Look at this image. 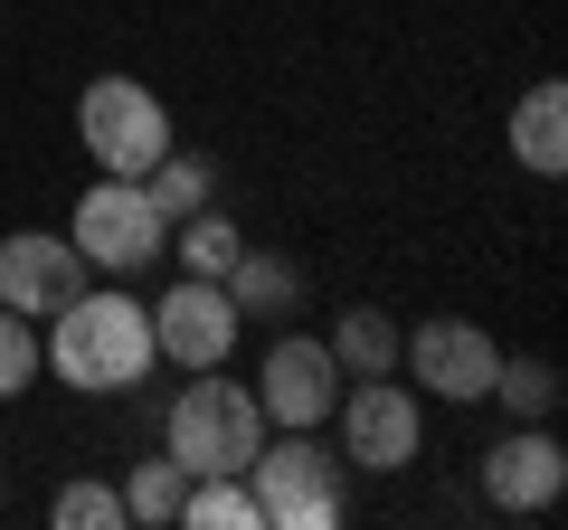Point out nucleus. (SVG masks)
Segmentation results:
<instances>
[{"label":"nucleus","mask_w":568,"mask_h":530,"mask_svg":"<svg viewBox=\"0 0 568 530\" xmlns=\"http://www.w3.org/2000/svg\"><path fill=\"white\" fill-rule=\"evenodd\" d=\"M77 133H85V152H95L114 181H142V171L171 152V104L142 77H95L77 95Z\"/></svg>","instance_id":"obj_4"},{"label":"nucleus","mask_w":568,"mask_h":530,"mask_svg":"<svg viewBox=\"0 0 568 530\" xmlns=\"http://www.w3.org/2000/svg\"><path fill=\"white\" fill-rule=\"evenodd\" d=\"M484 398H503L511 427H549V408H559V369H549V360H503Z\"/></svg>","instance_id":"obj_19"},{"label":"nucleus","mask_w":568,"mask_h":530,"mask_svg":"<svg viewBox=\"0 0 568 530\" xmlns=\"http://www.w3.org/2000/svg\"><path fill=\"white\" fill-rule=\"evenodd\" d=\"M237 246H246V227L227 218L219 200H209V208H190V218L171 227V246H162V256H181V275H209V285H227V265H237Z\"/></svg>","instance_id":"obj_14"},{"label":"nucleus","mask_w":568,"mask_h":530,"mask_svg":"<svg viewBox=\"0 0 568 530\" xmlns=\"http://www.w3.org/2000/svg\"><path fill=\"white\" fill-rule=\"evenodd\" d=\"M85 294V256L67 237H48V227H10L0 237V304L29 313V323H48L58 304H77Z\"/></svg>","instance_id":"obj_10"},{"label":"nucleus","mask_w":568,"mask_h":530,"mask_svg":"<svg viewBox=\"0 0 568 530\" xmlns=\"http://www.w3.org/2000/svg\"><path fill=\"white\" fill-rule=\"evenodd\" d=\"M332 427H342V465H361V473H407V465H417V446H426L417 388H398L388 369H379V379H342Z\"/></svg>","instance_id":"obj_6"},{"label":"nucleus","mask_w":568,"mask_h":530,"mask_svg":"<svg viewBox=\"0 0 568 530\" xmlns=\"http://www.w3.org/2000/svg\"><path fill=\"white\" fill-rule=\"evenodd\" d=\"M142 200L162 208V227H181L190 208H209V200H219V162H209V152H181V143H171L162 162L142 171Z\"/></svg>","instance_id":"obj_13"},{"label":"nucleus","mask_w":568,"mask_h":530,"mask_svg":"<svg viewBox=\"0 0 568 530\" xmlns=\"http://www.w3.org/2000/svg\"><path fill=\"white\" fill-rule=\"evenodd\" d=\"M256 446H265L256 388L227 379V360L219 369H190V388L171 398V417H162V455L181 473H246V465H256Z\"/></svg>","instance_id":"obj_2"},{"label":"nucleus","mask_w":568,"mask_h":530,"mask_svg":"<svg viewBox=\"0 0 568 530\" xmlns=\"http://www.w3.org/2000/svg\"><path fill=\"white\" fill-rule=\"evenodd\" d=\"M342 483H351V465L323 446V427L265 436L256 465H246V492H256L265 530H332L342 521Z\"/></svg>","instance_id":"obj_3"},{"label":"nucleus","mask_w":568,"mask_h":530,"mask_svg":"<svg viewBox=\"0 0 568 530\" xmlns=\"http://www.w3.org/2000/svg\"><path fill=\"white\" fill-rule=\"evenodd\" d=\"M568 492V446L549 427H511L503 446L484 455V502L511 511V521H530V511H549Z\"/></svg>","instance_id":"obj_11"},{"label":"nucleus","mask_w":568,"mask_h":530,"mask_svg":"<svg viewBox=\"0 0 568 530\" xmlns=\"http://www.w3.org/2000/svg\"><path fill=\"white\" fill-rule=\"evenodd\" d=\"M39 388V323L0 304V398H29Z\"/></svg>","instance_id":"obj_21"},{"label":"nucleus","mask_w":568,"mask_h":530,"mask_svg":"<svg viewBox=\"0 0 568 530\" xmlns=\"http://www.w3.org/2000/svg\"><path fill=\"white\" fill-rule=\"evenodd\" d=\"M181 521L190 530H265V511H256V492H246V473H190Z\"/></svg>","instance_id":"obj_17"},{"label":"nucleus","mask_w":568,"mask_h":530,"mask_svg":"<svg viewBox=\"0 0 568 530\" xmlns=\"http://www.w3.org/2000/svg\"><path fill=\"white\" fill-rule=\"evenodd\" d=\"M48 521H58V530H123V492H114V483H85V473H77V483L48 492Z\"/></svg>","instance_id":"obj_20"},{"label":"nucleus","mask_w":568,"mask_h":530,"mask_svg":"<svg viewBox=\"0 0 568 530\" xmlns=\"http://www.w3.org/2000/svg\"><path fill=\"white\" fill-rule=\"evenodd\" d=\"M114 492H123V521H152V530H162V521H181V492H190V473L171 465V455H142V465L123 473Z\"/></svg>","instance_id":"obj_18"},{"label":"nucleus","mask_w":568,"mask_h":530,"mask_svg":"<svg viewBox=\"0 0 568 530\" xmlns=\"http://www.w3.org/2000/svg\"><path fill=\"white\" fill-rule=\"evenodd\" d=\"M246 313L227 304V285H209V275H181V285L152 304V360L171 369H219L227 350H237Z\"/></svg>","instance_id":"obj_7"},{"label":"nucleus","mask_w":568,"mask_h":530,"mask_svg":"<svg viewBox=\"0 0 568 530\" xmlns=\"http://www.w3.org/2000/svg\"><path fill=\"white\" fill-rule=\"evenodd\" d=\"M332 360H342V379H379V369H398V323L388 313H369V304H351L342 323H332Z\"/></svg>","instance_id":"obj_16"},{"label":"nucleus","mask_w":568,"mask_h":530,"mask_svg":"<svg viewBox=\"0 0 568 530\" xmlns=\"http://www.w3.org/2000/svg\"><path fill=\"white\" fill-rule=\"evenodd\" d=\"M39 369H58V388H85V398H123V388H142V379H152V304L85 285L77 304L48 313Z\"/></svg>","instance_id":"obj_1"},{"label":"nucleus","mask_w":568,"mask_h":530,"mask_svg":"<svg viewBox=\"0 0 568 530\" xmlns=\"http://www.w3.org/2000/svg\"><path fill=\"white\" fill-rule=\"evenodd\" d=\"M511 162H521L530 181H559L568 171V85L559 77L521 85V104H511Z\"/></svg>","instance_id":"obj_12"},{"label":"nucleus","mask_w":568,"mask_h":530,"mask_svg":"<svg viewBox=\"0 0 568 530\" xmlns=\"http://www.w3.org/2000/svg\"><path fill=\"white\" fill-rule=\"evenodd\" d=\"M67 246L85 256V275H142V265H162L171 227H162V208L142 200V181H114L104 171L77 200V218H67Z\"/></svg>","instance_id":"obj_5"},{"label":"nucleus","mask_w":568,"mask_h":530,"mask_svg":"<svg viewBox=\"0 0 568 530\" xmlns=\"http://www.w3.org/2000/svg\"><path fill=\"white\" fill-rule=\"evenodd\" d=\"M332 398H342V360L304 332H275L256 360V408L265 427H332Z\"/></svg>","instance_id":"obj_8"},{"label":"nucleus","mask_w":568,"mask_h":530,"mask_svg":"<svg viewBox=\"0 0 568 530\" xmlns=\"http://www.w3.org/2000/svg\"><path fill=\"white\" fill-rule=\"evenodd\" d=\"M398 369L417 388H436L446 408H474L493 388V369H503V342L484 323H426V332H398Z\"/></svg>","instance_id":"obj_9"},{"label":"nucleus","mask_w":568,"mask_h":530,"mask_svg":"<svg viewBox=\"0 0 568 530\" xmlns=\"http://www.w3.org/2000/svg\"><path fill=\"white\" fill-rule=\"evenodd\" d=\"M294 294H304V275H294V265L275 256V246H256V237H246V246H237V265H227V304H237L246 323H256V313H284Z\"/></svg>","instance_id":"obj_15"}]
</instances>
